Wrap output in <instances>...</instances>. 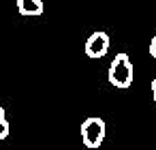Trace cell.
<instances>
[{
    "label": "cell",
    "instance_id": "obj_3",
    "mask_svg": "<svg viewBox=\"0 0 156 150\" xmlns=\"http://www.w3.org/2000/svg\"><path fill=\"white\" fill-rule=\"evenodd\" d=\"M109 35L107 32H103V30H96V32H92L90 37H88V41H86V56L88 58H103L105 54H107V49H109Z\"/></svg>",
    "mask_w": 156,
    "mask_h": 150
},
{
    "label": "cell",
    "instance_id": "obj_4",
    "mask_svg": "<svg viewBox=\"0 0 156 150\" xmlns=\"http://www.w3.org/2000/svg\"><path fill=\"white\" fill-rule=\"evenodd\" d=\"M17 11L22 15H41L43 0H17Z\"/></svg>",
    "mask_w": 156,
    "mask_h": 150
},
{
    "label": "cell",
    "instance_id": "obj_1",
    "mask_svg": "<svg viewBox=\"0 0 156 150\" xmlns=\"http://www.w3.org/2000/svg\"><path fill=\"white\" fill-rule=\"evenodd\" d=\"M109 84L115 88H128L133 84V62L126 54H118L109 64Z\"/></svg>",
    "mask_w": 156,
    "mask_h": 150
},
{
    "label": "cell",
    "instance_id": "obj_2",
    "mask_svg": "<svg viewBox=\"0 0 156 150\" xmlns=\"http://www.w3.org/2000/svg\"><path fill=\"white\" fill-rule=\"evenodd\" d=\"M105 133H107V124L98 116H90L81 124V141L88 148H98L105 139Z\"/></svg>",
    "mask_w": 156,
    "mask_h": 150
},
{
    "label": "cell",
    "instance_id": "obj_7",
    "mask_svg": "<svg viewBox=\"0 0 156 150\" xmlns=\"http://www.w3.org/2000/svg\"><path fill=\"white\" fill-rule=\"evenodd\" d=\"M152 97H154V103H156V77L152 79Z\"/></svg>",
    "mask_w": 156,
    "mask_h": 150
},
{
    "label": "cell",
    "instance_id": "obj_6",
    "mask_svg": "<svg viewBox=\"0 0 156 150\" xmlns=\"http://www.w3.org/2000/svg\"><path fill=\"white\" fill-rule=\"evenodd\" d=\"M150 56L156 60V37H152V41H150Z\"/></svg>",
    "mask_w": 156,
    "mask_h": 150
},
{
    "label": "cell",
    "instance_id": "obj_5",
    "mask_svg": "<svg viewBox=\"0 0 156 150\" xmlns=\"http://www.w3.org/2000/svg\"><path fill=\"white\" fill-rule=\"evenodd\" d=\"M9 135V120L5 116V109L0 107V139H5Z\"/></svg>",
    "mask_w": 156,
    "mask_h": 150
}]
</instances>
